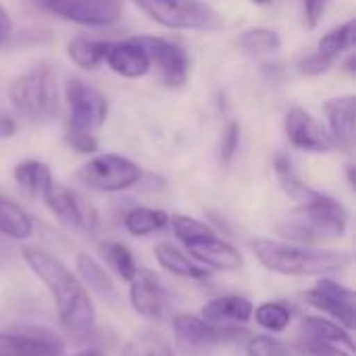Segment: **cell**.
<instances>
[{
  "mask_svg": "<svg viewBox=\"0 0 356 356\" xmlns=\"http://www.w3.org/2000/svg\"><path fill=\"white\" fill-rule=\"evenodd\" d=\"M21 257L35 277L48 288L67 336L79 342L88 340L96 330V309L79 277L73 275L60 259L40 246H23Z\"/></svg>",
  "mask_w": 356,
  "mask_h": 356,
  "instance_id": "obj_1",
  "label": "cell"
},
{
  "mask_svg": "<svg viewBox=\"0 0 356 356\" xmlns=\"http://www.w3.org/2000/svg\"><path fill=\"white\" fill-rule=\"evenodd\" d=\"M248 246L265 269L294 277H330L344 271L353 261V257L342 250L288 244L269 238H254Z\"/></svg>",
  "mask_w": 356,
  "mask_h": 356,
  "instance_id": "obj_2",
  "label": "cell"
},
{
  "mask_svg": "<svg viewBox=\"0 0 356 356\" xmlns=\"http://www.w3.org/2000/svg\"><path fill=\"white\" fill-rule=\"evenodd\" d=\"M348 221L350 215L342 202L327 194L313 192L277 225V232L290 242L317 246L342 238L348 229Z\"/></svg>",
  "mask_w": 356,
  "mask_h": 356,
  "instance_id": "obj_3",
  "label": "cell"
},
{
  "mask_svg": "<svg viewBox=\"0 0 356 356\" xmlns=\"http://www.w3.org/2000/svg\"><path fill=\"white\" fill-rule=\"evenodd\" d=\"M8 98L17 115L31 123H46L58 111V79L48 63H40L10 81Z\"/></svg>",
  "mask_w": 356,
  "mask_h": 356,
  "instance_id": "obj_4",
  "label": "cell"
},
{
  "mask_svg": "<svg viewBox=\"0 0 356 356\" xmlns=\"http://www.w3.org/2000/svg\"><path fill=\"white\" fill-rule=\"evenodd\" d=\"M154 23L177 31H217L223 27L221 13L204 0H134Z\"/></svg>",
  "mask_w": 356,
  "mask_h": 356,
  "instance_id": "obj_5",
  "label": "cell"
},
{
  "mask_svg": "<svg viewBox=\"0 0 356 356\" xmlns=\"http://www.w3.org/2000/svg\"><path fill=\"white\" fill-rule=\"evenodd\" d=\"M142 175L144 173H142L140 165H136L127 156L113 154V152L98 154V156L90 159L77 171V179L83 186H88L90 190H96V192H106V194L134 188L136 184H140Z\"/></svg>",
  "mask_w": 356,
  "mask_h": 356,
  "instance_id": "obj_6",
  "label": "cell"
},
{
  "mask_svg": "<svg viewBox=\"0 0 356 356\" xmlns=\"http://www.w3.org/2000/svg\"><path fill=\"white\" fill-rule=\"evenodd\" d=\"M31 4L81 27H111L123 17V0H31Z\"/></svg>",
  "mask_w": 356,
  "mask_h": 356,
  "instance_id": "obj_7",
  "label": "cell"
},
{
  "mask_svg": "<svg viewBox=\"0 0 356 356\" xmlns=\"http://www.w3.org/2000/svg\"><path fill=\"white\" fill-rule=\"evenodd\" d=\"M65 100L71 129L96 131L104 125L108 117V102L100 90L73 77L65 83Z\"/></svg>",
  "mask_w": 356,
  "mask_h": 356,
  "instance_id": "obj_8",
  "label": "cell"
},
{
  "mask_svg": "<svg viewBox=\"0 0 356 356\" xmlns=\"http://www.w3.org/2000/svg\"><path fill=\"white\" fill-rule=\"evenodd\" d=\"M148 54L150 67H156L163 83L167 88H184L190 77V56L173 40L159 35H138L134 38Z\"/></svg>",
  "mask_w": 356,
  "mask_h": 356,
  "instance_id": "obj_9",
  "label": "cell"
},
{
  "mask_svg": "<svg viewBox=\"0 0 356 356\" xmlns=\"http://www.w3.org/2000/svg\"><path fill=\"white\" fill-rule=\"evenodd\" d=\"M173 334H175V340L184 348H190V350L229 344L246 336L242 325H213L204 321L202 317L188 315V313L173 317Z\"/></svg>",
  "mask_w": 356,
  "mask_h": 356,
  "instance_id": "obj_10",
  "label": "cell"
},
{
  "mask_svg": "<svg viewBox=\"0 0 356 356\" xmlns=\"http://www.w3.org/2000/svg\"><path fill=\"white\" fill-rule=\"evenodd\" d=\"M44 204L48 207V211L71 232L77 234H88L94 229L96 225V213L92 211V207H88L73 190H69L63 184L52 181L46 192L42 194Z\"/></svg>",
  "mask_w": 356,
  "mask_h": 356,
  "instance_id": "obj_11",
  "label": "cell"
},
{
  "mask_svg": "<svg viewBox=\"0 0 356 356\" xmlns=\"http://www.w3.org/2000/svg\"><path fill=\"white\" fill-rule=\"evenodd\" d=\"M305 300L330 315L344 330L350 332L355 327V292L348 286L332 277H319L305 294Z\"/></svg>",
  "mask_w": 356,
  "mask_h": 356,
  "instance_id": "obj_12",
  "label": "cell"
},
{
  "mask_svg": "<svg viewBox=\"0 0 356 356\" xmlns=\"http://www.w3.org/2000/svg\"><path fill=\"white\" fill-rule=\"evenodd\" d=\"M284 131L288 142L305 152L327 154L336 150V144L330 131L305 108L292 106L284 117Z\"/></svg>",
  "mask_w": 356,
  "mask_h": 356,
  "instance_id": "obj_13",
  "label": "cell"
},
{
  "mask_svg": "<svg viewBox=\"0 0 356 356\" xmlns=\"http://www.w3.org/2000/svg\"><path fill=\"white\" fill-rule=\"evenodd\" d=\"M129 302L134 311L146 319L159 321L169 313V292L159 282V277L146 269H138L136 277L129 282Z\"/></svg>",
  "mask_w": 356,
  "mask_h": 356,
  "instance_id": "obj_14",
  "label": "cell"
},
{
  "mask_svg": "<svg viewBox=\"0 0 356 356\" xmlns=\"http://www.w3.org/2000/svg\"><path fill=\"white\" fill-rule=\"evenodd\" d=\"M323 113L327 117V131L336 144V150L350 152L355 146L356 134V96L344 94L330 98L323 104Z\"/></svg>",
  "mask_w": 356,
  "mask_h": 356,
  "instance_id": "obj_15",
  "label": "cell"
},
{
  "mask_svg": "<svg viewBox=\"0 0 356 356\" xmlns=\"http://www.w3.org/2000/svg\"><path fill=\"white\" fill-rule=\"evenodd\" d=\"M104 63L108 69L125 79H138L144 77L150 71V58L146 50L131 38L123 42H111Z\"/></svg>",
  "mask_w": 356,
  "mask_h": 356,
  "instance_id": "obj_16",
  "label": "cell"
},
{
  "mask_svg": "<svg viewBox=\"0 0 356 356\" xmlns=\"http://www.w3.org/2000/svg\"><path fill=\"white\" fill-rule=\"evenodd\" d=\"M188 257L198 265H207L217 271H238L244 267V259L236 246L217 236L188 246Z\"/></svg>",
  "mask_w": 356,
  "mask_h": 356,
  "instance_id": "obj_17",
  "label": "cell"
},
{
  "mask_svg": "<svg viewBox=\"0 0 356 356\" xmlns=\"http://www.w3.org/2000/svg\"><path fill=\"white\" fill-rule=\"evenodd\" d=\"M254 305L240 294H225L202 307V319L213 325H246L252 319Z\"/></svg>",
  "mask_w": 356,
  "mask_h": 356,
  "instance_id": "obj_18",
  "label": "cell"
},
{
  "mask_svg": "<svg viewBox=\"0 0 356 356\" xmlns=\"http://www.w3.org/2000/svg\"><path fill=\"white\" fill-rule=\"evenodd\" d=\"M75 269L79 275V282L83 284V288L90 292H94L100 300H104L106 305H119V292L117 286L113 282V277L102 269V265L98 261H94L90 254H77L75 259Z\"/></svg>",
  "mask_w": 356,
  "mask_h": 356,
  "instance_id": "obj_19",
  "label": "cell"
},
{
  "mask_svg": "<svg viewBox=\"0 0 356 356\" xmlns=\"http://www.w3.org/2000/svg\"><path fill=\"white\" fill-rule=\"evenodd\" d=\"M305 344H323V346H338L344 350L355 353V342L348 330L340 323L323 319V317H305L300 325Z\"/></svg>",
  "mask_w": 356,
  "mask_h": 356,
  "instance_id": "obj_20",
  "label": "cell"
},
{
  "mask_svg": "<svg viewBox=\"0 0 356 356\" xmlns=\"http://www.w3.org/2000/svg\"><path fill=\"white\" fill-rule=\"evenodd\" d=\"M0 356H63V344L56 338L0 334Z\"/></svg>",
  "mask_w": 356,
  "mask_h": 356,
  "instance_id": "obj_21",
  "label": "cell"
},
{
  "mask_svg": "<svg viewBox=\"0 0 356 356\" xmlns=\"http://www.w3.org/2000/svg\"><path fill=\"white\" fill-rule=\"evenodd\" d=\"M154 257H156L159 265L171 275H177L184 280H198V282L211 277L209 269L200 267L196 261H192L186 252H181L173 244H159L154 248Z\"/></svg>",
  "mask_w": 356,
  "mask_h": 356,
  "instance_id": "obj_22",
  "label": "cell"
},
{
  "mask_svg": "<svg viewBox=\"0 0 356 356\" xmlns=\"http://www.w3.org/2000/svg\"><path fill=\"white\" fill-rule=\"evenodd\" d=\"M33 234L31 217L10 198L0 196V236L10 240H27Z\"/></svg>",
  "mask_w": 356,
  "mask_h": 356,
  "instance_id": "obj_23",
  "label": "cell"
},
{
  "mask_svg": "<svg viewBox=\"0 0 356 356\" xmlns=\"http://www.w3.org/2000/svg\"><path fill=\"white\" fill-rule=\"evenodd\" d=\"M111 42L104 40H90V38H73L67 44V56L69 60L83 69V71H94L104 63L106 50Z\"/></svg>",
  "mask_w": 356,
  "mask_h": 356,
  "instance_id": "obj_24",
  "label": "cell"
},
{
  "mask_svg": "<svg viewBox=\"0 0 356 356\" xmlns=\"http://www.w3.org/2000/svg\"><path fill=\"white\" fill-rule=\"evenodd\" d=\"M13 177L27 194L40 196V198L46 192V188L54 181L50 167L42 161H35V159H27V161L17 163Z\"/></svg>",
  "mask_w": 356,
  "mask_h": 356,
  "instance_id": "obj_25",
  "label": "cell"
},
{
  "mask_svg": "<svg viewBox=\"0 0 356 356\" xmlns=\"http://www.w3.org/2000/svg\"><path fill=\"white\" fill-rule=\"evenodd\" d=\"M123 225H125L127 234H131L136 238H144V236L161 232L165 225H169V215L165 211H159V209L136 207L125 215Z\"/></svg>",
  "mask_w": 356,
  "mask_h": 356,
  "instance_id": "obj_26",
  "label": "cell"
},
{
  "mask_svg": "<svg viewBox=\"0 0 356 356\" xmlns=\"http://www.w3.org/2000/svg\"><path fill=\"white\" fill-rule=\"evenodd\" d=\"M98 254L104 259V263L123 280V282H131L138 273V265H136V259L131 254V250L121 244V242H113V240H106V242H100L98 244Z\"/></svg>",
  "mask_w": 356,
  "mask_h": 356,
  "instance_id": "obj_27",
  "label": "cell"
},
{
  "mask_svg": "<svg viewBox=\"0 0 356 356\" xmlns=\"http://www.w3.org/2000/svg\"><path fill=\"white\" fill-rule=\"evenodd\" d=\"M355 38H356V25L355 19L330 29L327 33L321 35L319 44H317V52L327 56L330 60H338L346 50L355 48Z\"/></svg>",
  "mask_w": 356,
  "mask_h": 356,
  "instance_id": "obj_28",
  "label": "cell"
},
{
  "mask_svg": "<svg viewBox=\"0 0 356 356\" xmlns=\"http://www.w3.org/2000/svg\"><path fill=\"white\" fill-rule=\"evenodd\" d=\"M121 356H173V350L159 332L142 330L125 342Z\"/></svg>",
  "mask_w": 356,
  "mask_h": 356,
  "instance_id": "obj_29",
  "label": "cell"
},
{
  "mask_svg": "<svg viewBox=\"0 0 356 356\" xmlns=\"http://www.w3.org/2000/svg\"><path fill=\"white\" fill-rule=\"evenodd\" d=\"M238 44L250 56H267V54H275L282 48V38L275 29L252 27L240 35Z\"/></svg>",
  "mask_w": 356,
  "mask_h": 356,
  "instance_id": "obj_30",
  "label": "cell"
},
{
  "mask_svg": "<svg viewBox=\"0 0 356 356\" xmlns=\"http://www.w3.org/2000/svg\"><path fill=\"white\" fill-rule=\"evenodd\" d=\"M273 171H275V175H277V181H280L282 190H284L290 198L302 202V200H307V198L315 192L313 188H309V186L298 177V173L294 171L292 161H290L288 156L277 154L275 161H273Z\"/></svg>",
  "mask_w": 356,
  "mask_h": 356,
  "instance_id": "obj_31",
  "label": "cell"
},
{
  "mask_svg": "<svg viewBox=\"0 0 356 356\" xmlns=\"http://www.w3.org/2000/svg\"><path fill=\"white\" fill-rule=\"evenodd\" d=\"M252 317H254L257 325H261L269 334H282L292 321V311L284 302L269 300V302H261L252 311Z\"/></svg>",
  "mask_w": 356,
  "mask_h": 356,
  "instance_id": "obj_32",
  "label": "cell"
},
{
  "mask_svg": "<svg viewBox=\"0 0 356 356\" xmlns=\"http://www.w3.org/2000/svg\"><path fill=\"white\" fill-rule=\"evenodd\" d=\"M169 223L173 227V234L179 242H184V246H192V244H198L202 240H209L215 234V229L211 225H207L204 221H198L194 217H188V215H173L169 217Z\"/></svg>",
  "mask_w": 356,
  "mask_h": 356,
  "instance_id": "obj_33",
  "label": "cell"
},
{
  "mask_svg": "<svg viewBox=\"0 0 356 356\" xmlns=\"http://www.w3.org/2000/svg\"><path fill=\"white\" fill-rule=\"evenodd\" d=\"M240 123L238 121H229L223 131H221V142H219V159L221 163L227 167L232 165V161L236 159L238 154V148H240Z\"/></svg>",
  "mask_w": 356,
  "mask_h": 356,
  "instance_id": "obj_34",
  "label": "cell"
},
{
  "mask_svg": "<svg viewBox=\"0 0 356 356\" xmlns=\"http://www.w3.org/2000/svg\"><path fill=\"white\" fill-rule=\"evenodd\" d=\"M248 356H294L292 350L273 336H254L248 342Z\"/></svg>",
  "mask_w": 356,
  "mask_h": 356,
  "instance_id": "obj_35",
  "label": "cell"
},
{
  "mask_svg": "<svg viewBox=\"0 0 356 356\" xmlns=\"http://www.w3.org/2000/svg\"><path fill=\"white\" fill-rule=\"evenodd\" d=\"M65 142L69 144V148H73L79 154H94L98 150V140L94 138L92 131H81V129H67L65 134Z\"/></svg>",
  "mask_w": 356,
  "mask_h": 356,
  "instance_id": "obj_36",
  "label": "cell"
},
{
  "mask_svg": "<svg viewBox=\"0 0 356 356\" xmlns=\"http://www.w3.org/2000/svg\"><path fill=\"white\" fill-rule=\"evenodd\" d=\"M334 67V60H330L327 56L319 54V52H313L305 58L298 60V73L305 75V77H317V75H323L327 73L330 69Z\"/></svg>",
  "mask_w": 356,
  "mask_h": 356,
  "instance_id": "obj_37",
  "label": "cell"
},
{
  "mask_svg": "<svg viewBox=\"0 0 356 356\" xmlns=\"http://www.w3.org/2000/svg\"><path fill=\"white\" fill-rule=\"evenodd\" d=\"M327 2L330 0H302V10H305V23L309 29H315L321 19H323V13L327 8Z\"/></svg>",
  "mask_w": 356,
  "mask_h": 356,
  "instance_id": "obj_38",
  "label": "cell"
},
{
  "mask_svg": "<svg viewBox=\"0 0 356 356\" xmlns=\"http://www.w3.org/2000/svg\"><path fill=\"white\" fill-rule=\"evenodd\" d=\"M17 134V121L8 113L0 111V140H8Z\"/></svg>",
  "mask_w": 356,
  "mask_h": 356,
  "instance_id": "obj_39",
  "label": "cell"
},
{
  "mask_svg": "<svg viewBox=\"0 0 356 356\" xmlns=\"http://www.w3.org/2000/svg\"><path fill=\"white\" fill-rule=\"evenodd\" d=\"M13 31V23H10V15L6 13L4 6H0V46L10 38Z\"/></svg>",
  "mask_w": 356,
  "mask_h": 356,
  "instance_id": "obj_40",
  "label": "cell"
},
{
  "mask_svg": "<svg viewBox=\"0 0 356 356\" xmlns=\"http://www.w3.org/2000/svg\"><path fill=\"white\" fill-rule=\"evenodd\" d=\"M355 63H356V56H355V52H353V54H350V56L346 58V63H344V69H346V71H348L350 75H353V73L356 71Z\"/></svg>",
  "mask_w": 356,
  "mask_h": 356,
  "instance_id": "obj_41",
  "label": "cell"
},
{
  "mask_svg": "<svg viewBox=\"0 0 356 356\" xmlns=\"http://www.w3.org/2000/svg\"><path fill=\"white\" fill-rule=\"evenodd\" d=\"M71 356H104L100 350H94V348H90V350H81V353H75V355Z\"/></svg>",
  "mask_w": 356,
  "mask_h": 356,
  "instance_id": "obj_42",
  "label": "cell"
},
{
  "mask_svg": "<svg viewBox=\"0 0 356 356\" xmlns=\"http://www.w3.org/2000/svg\"><path fill=\"white\" fill-rule=\"evenodd\" d=\"M252 2H254L257 6H267V4H269L271 0H252Z\"/></svg>",
  "mask_w": 356,
  "mask_h": 356,
  "instance_id": "obj_43",
  "label": "cell"
}]
</instances>
